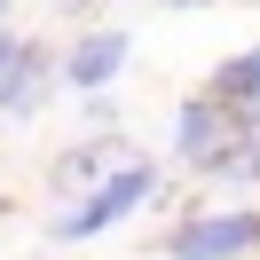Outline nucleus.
<instances>
[{
	"label": "nucleus",
	"instance_id": "obj_1",
	"mask_svg": "<svg viewBox=\"0 0 260 260\" xmlns=\"http://www.w3.org/2000/svg\"><path fill=\"white\" fill-rule=\"evenodd\" d=\"M150 189H158V158H118L111 174L95 181V189L79 197V205H63L48 221V237H63V244H79V237H103L111 221H126L134 205H150Z\"/></svg>",
	"mask_w": 260,
	"mask_h": 260
},
{
	"label": "nucleus",
	"instance_id": "obj_2",
	"mask_svg": "<svg viewBox=\"0 0 260 260\" xmlns=\"http://www.w3.org/2000/svg\"><path fill=\"white\" fill-rule=\"evenodd\" d=\"M237 150H244L237 111H221L213 95H189V103H181V118H174V158H181V166H197V174H213V181H221Z\"/></svg>",
	"mask_w": 260,
	"mask_h": 260
},
{
	"label": "nucleus",
	"instance_id": "obj_3",
	"mask_svg": "<svg viewBox=\"0 0 260 260\" xmlns=\"http://www.w3.org/2000/svg\"><path fill=\"white\" fill-rule=\"evenodd\" d=\"M252 252H260V205L197 213L166 237V260H252Z\"/></svg>",
	"mask_w": 260,
	"mask_h": 260
},
{
	"label": "nucleus",
	"instance_id": "obj_4",
	"mask_svg": "<svg viewBox=\"0 0 260 260\" xmlns=\"http://www.w3.org/2000/svg\"><path fill=\"white\" fill-rule=\"evenodd\" d=\"M55 79H63V63H55V55L32 40V48L8 63V79H0V118H32L40 103H48V87H55Z\"/></svg>",
	"mask_w": 260,
	"mask_h": 260
},
{
	"label": "nucleus",
	"instance_id": "obj_5",
	"mask_svg": "<svg viewBox=\"0 0 260 260\" xmlns=\"http://www.w3.org/2000/svg\"><path fill=\"white\" fill-rule=\"evenodd\" d=\"M118 71H126V32H111V24H103V32H79L71 55H63V79L87 87V95H103Z\"/></svg>",
	"mask_w": 260,
	"mask_h": 260
},
{
	"label": "nucleus",
	"instance_id": "obj_6",
	"mask_svg": "<svg viewBox=\"0 0 260 260\" xmlns=\"http://www.w3.org/2000/svg\"><path fill=\"white\" fill-rule=\"evenodd\" d=\"M205 95L221 103V111H237L244 142H260V48H244L237 63H221V71L205 79Z\"/></svg>",
	"mask_w": 260,
	"mask_h": 260
},
{
	"label": "nucleus",
	"instance_id": "obj_7",
	"mask_svg": "<svg viewBox=\"0 0 260 260\" xmlns=\"http://www.w3.org/2000/svg\"><path fill=\"white\" fill-rule=\"evenodd\" d=\"M16 55H24V40H16V32H0V79H8V63H16Z\"/></svg>",
	"mask_w": 260,
	"mask_h": 260
},
{
	"label": "nucleus",
	"instance_id": "obj_8",
	"mask_svg": "<svg viewBox=\"0 0 260 260\" xmlns=\"http://www.w3.org/2000/svg\"><path fill=\"white\" fill-rule=\"evenodd\" d=\"M166 8H205V0H166Z\"/></svg>",
	"mask_w": 260,
	"mask_h": 260
},
{
	"label": "nucleus",
	"instance_id": "obj_9",
	"mask_svg": "<svg viewBox=\"0 0 260 260\" xmlns=\"http://www.w3.org/2000/svg\"><path fill=\"white\" fill-rule=\"evenodd\" d=\"M8 8H16V0H0V16H8Z\"/></svg>",
	"mask_w": 260,
	"mask_h": 260
}]
</instances>
